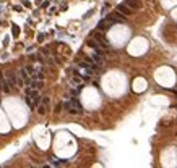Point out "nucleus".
I'll list each match as a JSON object with an SVG mask.
<instances>
[{
    "label": "nucleus",
    "mask_w": 177,
    "mask_h": 168,
    "mask_svg": "<svg viewBox=\"0 0 177 168\" xmlns=\"http://www.w3.org/2000/svg\"><path fill=\"white\" fill-rule=\"evenodd\" d=\"M64 107H65V110H67V112L68 113H81L83 112V107H81V104H80L78 102V99H75V97H73V99L72 100H68V102H65L64 104Z\"/></svg>",
    "instance_id": "obj_1"
},
{
    "label": "nucleus",
    "mask_w": 177,
    "mask_h": 168,
    "mask_svg": "<svg viewBox=\"0 0 177 168\" xmlns=\"http://www.w3.org/2000/svg\"><path fill=\"white\" fill-rule=\"evenodd\" d=\"M107 21H110V23H123L125 21V15H122L120 11H114V13H110V15L106 18Z\"/></svg>",
    "instance_id": "obj_2"
},
{
    "label": "nucleus",
    "mask_w": 177,
    "mask_h": 168,
    "mask_svg": "<svg viewBox=\"0 0 177 168\" xmlns=\"http://www.w3.org/2000/svg\"><path fill=\"white\" fill-rule=\"evenodd\" d=\"M94 39H96V41H98V44H99L101 47H104V48H109V47H110L109 41H107V39H106V37H104V36H103V34H101V32H98V31H96V32H94Z\"/></svg>",
    "instance_id": "obj_3"
},
{
    "label": "nucleus",
    "mask_w": 177,
    "mask_h": 168,
    "mask_svg": "<svg viewBox=\"0 0 177 168\" xmlns=\"http://www.w3.org/2000/svg\"><path fill=\"white\" fill-rule=\"evenodd\" d=\"M0 91H2V92H7V94H8V92H11V87L8 86V81H7L3 76H0Z\"/></svg>",
    "instance_id": "obj_4"
},
{
    "label": "nucleus",
    "mask_w": 177,
    "mask_h": 168,
    "mask_svg": "<svg viewBox=\"0 0 177 168\" xmlns=\"http://www.w3.org/2000/svg\"><path fill=\"white\" fill-rule=\"evenodd\" d=\"M125 5L130 7L132 10H136V8H141V0H125Z\"/></svg>",
    "instance_id": "obj_5"
},
{
    "label": "nucleus",
    "mask_w": 177,
    "mask_h": 168,
    "mask_svg": "<svg viewBox=\"0 0 177 168\" xmlns=\"http://www.w3.org/2000/svg\"><path fill=\"white\" fill-rule=\"evenodd\" d=\"M117 11H120L122 15H125V16H128V15H132V8H128L125 3H122V5H119L117 7Z\"/></svg>",
    "instance_id": "obj_6"
},
{
    "label": "nucleus",
    "mask_w": 177,
    "mask_h": 168,
    "mask_svg": "<svg viewBox=\"0 0 177 168\" xmlns=\"http://www.w3.org/2000/svg\"><path fill=\"white\" fill-rule=\"evenodd\" d=\"M110 26H112V23L107 20H103V21H99V24H98V29L99 31H106V29H109Z\"/></svg>",
    "instance_id": "obj_7"
},
{
    "label": "nucleus",
    "mask_w": 177,
    "mask_h": 168,
    "mask_svg": "<svg viewBox=\"0 0 177 168\" xmlns=\"http://www.w3.org/2000/svg\"><path fill=\"white\" fill-rule=\"evenodd\" d=\"M7 81H8V86L13 89V87H15V84H16V76H15L13 73H7Z\"/></svg>",
    "instance_id": "obj_8"
},
{
    "label": "nucleus",
    "mask_w": 177,
    "mask_h": 168,
    "mask_svg": "<svg viewBox=\"0 0 177 168\" xmlns=\"http://www.w3.org/2000/svg\"><path fill=\"white\" fill-rule=\"evenodd\" d=\"M86 44H88L91 48H94V50H96V48H99V44H98V41H96V39H90Z\"/></svg>",
    "instance_id": "obj_9"
},
{
    "label": "nucleus",
    "mask_w": 177,
    "mask_h": 168,
    "mask_svg": "<svg viewBox=\"0 0 177 168\" xmlns=\"http://www.w3.org/2000/svg\"><path fill=\"white\" fill-rule=\"evenodd\" d=\"M91 61H96V63H103V55L94 54V55H93V58H91Z\"/></svg>",
    "instance_id": "obj_10"
},
{
    "label": "nucleus",
    "mask_w": 177,
    "mask_h": 168,
    "mask_svg": "<svg viewBox=\"0 0 177 168\" xmlns=\"http://www.w3.org/2000/svg\"><path fill=\"white\" fill-rule=\"evenodd\" d=\"M11 34H13V37H18V34H20V28L16 24H13V28H11Z\"/></svg>",
    "instance_id": "obj_11"
},
{
    "label": "nucleus",
    "mask_w": 177,
    "mask_h": 168,
    "mask_svg": "<svg viewBox=\"0 0 177 168\" xmlns=\"http://www.w3.org/2000/svg\"><path fill=\"white\" fill-rule=\"evenodd\" d=\"M37 112H39V115H46V112H47V110H46V104L39 105V107H37Z\"/></svg>",
    "instance_id": "obj_12"
},
{
    "label": "nucleus",
    "mask_w": 177,
    "mask_h": 168,
    "mask_svg": "<svg viewBox=\"0 0 177 168\" xmlns=\"http://www.w3.org/2000/svg\"><path fill=\"white\" fill-rule=\"evenodd\" d=\"M39 102H41V95H39V94H37V95H34V102H33V107H34V108H36V107H37V105H39Z\"/></svg>",
    "instance_id": "obj_13"
},
{
    "label": "nucleus",
    "mask_w": 177,
    "mask_h": 168,
    "mask_svg": "<svg viewBox=\"0 0 177 168\" xmlns=\"http://www.w3.org/2000/svg\"><path fill=\"white\" fill-rule=\"evenodd\" d=\"M60 110H62V104H57V107H55V112H57V113H59V112H60Z\"/></svg>",
    "instance_id": "obj_14"
},
{
    "label": "nucleus",
    "mask_w": 177,
    "mask_h": 168,
    "mask_svg": "<svg viewBox=\"0 0 177 168\" xmlns=\"http://www.w3.org/2000/svg\"><path fill=\"white\" fill-rule=\"evenodd\" d=\"M37 41H39V42L44 41V34H39V36H37Z\"/></svg>",
    "instance_id": "obj_15"
},
{
    "label": "nucleus",
    "mask_w": 177,
    "mask_h": 168,
    "mask_svg": "<svg viewBox=\"0 0 177 168\" xmlns=\"http://www.w3.org/2000/svg\"><path fill=\"white\" fill-rule=\"evenodd\" d=\"M24 70H26V71H29V73H33V71H34V70H33V66H26Z\"/></svg>",
    "instance_id": "obj_16"
},
{
    "label": "nucleus",
    "mask_w": 177,
    "mask_h": 168,
    "mask_svg": "<svg viewBox=\"0 0 177 168\" xmlns=\"http://www.w3.org/2000/svg\"><path fill=\"white\" fill-rule=\"evenodd\" d=\"M41 7H42V8H47V7H49V2H42Z\"/></svg>",
    "instance_id": "obj_17"
},
{
    "label": "nucleus",
    "mask_w": 177,
    "mask_h": 168,
    "mask_svg": "<svg viewBox=\"0 0 177 168\" xmlns=\"http://www.w3.org/2000/svg\"><path fill=\"white\" fill-rule=\"evenodd\" d=\"M175 108H177V105H175Z\"/></svg>",
    "instance_id": "obj_18"
}]
</instances>
